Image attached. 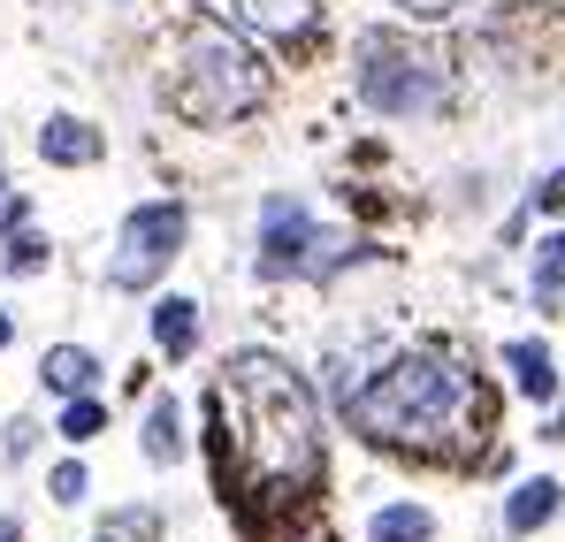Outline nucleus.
<instances>
[{
	"label": "nucleus",
	"instance_id": "obj_10",
	"mask_svg": "<svg viewBox=\"0 0 565 542\" xmlns=\"http://www.w3.org/2000/svg\"><path fill=\"white\" fill-rule=\"evenodd\" d=\"M93 374H99V360L85 352V344H54L46 366H39V382H46V390H62V397H85V390H93Z\"/></svg>",
	"mask_w": 565,
	"mask_h": 542
},
{
	"label": "nucleus",
	"instance_id": "obj_19",
	"mask_svg": "<svg viewBox=\"0 0 565 542\" xmlns=\"http://www.w3.org/2000/svg\"><path fill=\"white\" fill-rule=\"evenodd\" d=\"M85 489H93V481H85V466H77V458H70V466H54V504H77Z\"/></svg>",
	"mask_w": 565,
	"mask_h": 542
},
{
	"label": "nucleus",
	"instance_id": "obj_21",
	"mask_svg": "<svg viewBox=\"0 0 565 542\" xmlns=\"http://www.w3.org/2000/svg\"><path fill=\"white\" fill-rule=\"evenodd\" d=\"M535 206H543V214H565V169H558V177H543V191H535Z\"/></svg>",
	"mask_w": 565,
	"mask_h": 542
},
{
	"label": "nucleus",
	"instance_id": "obj_24",
	"mask_svg": "<svg viewBox=\"0 0 565 542\" xmlns=\"http://www.w3.org/2000/svg\"><path fill=\"white\" fill-rule=\"evenodd\" d=\"M551 436H558V444H565V421H558V428H551Z\"/></svg>",
	"mask_w": 565,
	"mask_h": 542
},
{
	"label": "nucleus",
	"instance_id": "obj_1",
	"mask_svg": "<svg viewBox=\"0 0 565 542\" xmlns=\"http://www.w3.org/2000/svg\"><path fill=\"white\" fill-rule=\"evenodd\" d=\"M206 466L214 497L253 542L306 528L321 497V405L276 352H237L206 390Z\"/></svg>",
	"mask_w": 565,
	"mask_h": 542
},
{
	"label": "nucleus",
	"instance_id": "obj_15",
	"mask_svg": "<svg viewBox=\"0 0 565 542\" xmlns=\"http://www.w3.org/2000/svg\"><path fill=\"white\" fill-rule=\"evenodd\" d=\"M535 298H543V306H558V298H565V230L535 245Z\"/></svg>",
	"mask_w": 565,
	"mask_h": 542
},
{
	"label": "nucleus",
	"instance_id": "obj_2",
	"mask_svg": "<svg viewBox=\"0 0 565 542\" xmlns=\"http://www.w3.org/2000/svg\"><path fill=\"white\" fill-rule=\"evenodd\" d=\"M481 413H489L481 382L444 344H420V352L390 360L352 397V428L375 451H405V458H459L481 436Z\"/></svg>",
	"mask_w": 565,
	"mask_h": 542
},
{
	"label": "nucleus",
	"instance_id": "obj_7",
	"mask_svg": "<svg viewBox=\"0 0 565 542\" xmlns=\"http://www.w3.org/2000/svg\"><path fill=\"white\" fill-rule=\"evenodd\" d=\"M237 8H245V23L260 39H282V46H306L313 15H321V0H237Z\"/></svg>",
	"mask_w": 565,
	"mask_h": 542
},
{
	"label": "nucleus",
	"instance_id": "obj_23",
	"mask_svg": "<svg viewBox=\"0 0 565 542\" xmlns=\"http://www.w3.org/2000/svg\"><path fill=\"white\" fill-rule=\"evenodd\" d=\"M8 337H15V321H8V313H0V344H8Z\"/></svg>",
	"mask_w": 565,
	"mask_h": 542
},
{
	"label": "nucleus",
	"instance_id": "obj_20",
	"mask_svg": "<svg viewBox=\"0 0 565 542\" xmlns=\"http://www.w3.org/2000/svg\"><path fill=\"white\" fill-rule=\"evenodd\" d=\"M413 23H444V15H459V0H397Z\"/></svg>",
	"mask_w": 565,
	"mask_h": 542
},
{
	"label": "nucleus",
	"instance_id": "obj_18",
	"mask_svg": "<svg viewBox=\"0 0 565 542\" xmlns=\"http://www.w3.org/2000/svg\"><path fill=\"white\" fill-rule=\"evenodd\" d=\"M99 421H107V413H99V397H70V405H62V436H70V444L99 436Z\"/></svg>",
	"mask_w": 565,
	"mask_h": 542
},
{
	"label": "nucleus",
	"instance_id": "obj_13",
	"mask_svg": "<svg viewBox=\"0 0 565 542\" xmlns=\"http://www.w3.org/2000/svg\"><path fill=\"white\" fill-rule=\"evenodd\" d=\"M146 458L153 466H177L184 458V421H177L169 397H153V413H146Z\"/></svg>",
	"mask_w": 565,
	"mask_h": 542
},
{
	"label": "nucleus",
	"instance_id": "obj_25",
	"mask_svg": "<svg viewBox=\"0 0 565 542\" xmlns=\"http://www.w3.org/2000/svg\"><path fill=\"white\" fill-rule=\"evenodd\" d=\"M0 206H8V199H0Z\"/></svg>",
	"mask_w": 565,
	"mask_h": 542
},
{
	"label": "nucleus",
	"instance_id": "obj_17",
	"mask_svg": "<svg viewBox=\"0 0 565 542\" xmlns=\"http://www.w3.org/2000/svg\"><path fill=\"white\" fill-rule=\"evenodd\" d=\"M99 542H161V512H115Z\"/></svg>",
	"mask_w": 565,
	"mask_h": 542
},
{
	"label": "nucleus",
	"instance_id": "obj_16",
	"mask_svg": "<svg viewBox=\"0 0 565 542\" xmlns=\"http://www.w3.org/2000/svg\"><path fill=\"white\" fill-rule=\"evenodd\" d=\"M0 268H8V275H39V268H46V237H31V230H8V253H0Z\"/></svg>",
	"mask_w": 565,
	"mask_h": 542
},
{
	"label": "nucleus",
	"instance_id": "obj_4",
	"mask_svg": "<svg viewBox=\"0 0 565 542\" xmlns=\"http://www.w3.org/2000/svg\"><path fill=\"white\" fill-rule=\"evenodd\" d=\"M444 92H451V77L436 54H420L405 39H360V99L375 115H436Z\"/></svg>",
	"mask_w": 565,
	"mask_h": 542
},
{
	"label": "nucleus",
	"instance_id": "obj_11",
	"mask_svg": "<svg viewBox=\"0 0 565 542\" xmlns=\"http://www.w3.org/2000/svg\"><path fill=\"white\" fill-rule=\"evenodd\" d=\"M558 497H565L558 481H520V489H512V504H504V528H512V535H535V528L558 512Z\"/></svg>",
	"mask_w": 565,
	"mask_h": 542
},
{
	"label": "nucleus",
	"instance_id": "obj_9",
	"mask_svg": "<svg viewBox=\"0 0 565 542\" xmlns=\"http://www.w3.org/2000/svg\"><path fill=\"white\" fill-rule=\"evenodd\" d=\"M153 344H161L169 360H191V352H199V306H191V298H161V306H153Z\"/></svg>",
	"mask_w": 565,
	"mask_h": 542
},
{
	"label": "nucleus",
	"instance_id": "obj_3",
	"mask_svg": "<svg viewBox=\"0 0 565 542\" xmlns=\"http://www.w3.org/2000/svg\"><path fill=\"white\" fill-rule=\"evenodd\" d=\"M260 92H268L260 54L237 31H222V23H199L184 62H177V77H169V107L184 123H245L260 107Z\"/></svg>",
	"mask_w": 565,
	"mask_h": 542
},
{
	"label": "nucleus",
	"instance_id": "obj_14",
	"mask_svg": "<svg viewBox=\"0 0 565 542\" xmlns=\"http://www.w3.org/2000/svg\"><path fill=\"white\" fill-rule=\"evenodd\" d=\"M367 535H375V542H428V535H436V520H428L420 504H390V512H375Z\"/></svg>",
	"mask_w": 565,
	"mask_h": 542
},
{
	"label": "nucleus",
	"instance_id": "obj_12",
	"mask_svg": "<svg viewBox=\"0 0 565 542\" xmlns=\"http://www.w3.org/2000/svg\"><path fill=\"white\" fill-rule=\"evenodd\" d=\"M504 360H512V382H520V397H551V390H558V374H551V352H543L535 337H520Z\"/></svg>",
	"mask_w": 565,
	"mask_h": 542
},
{
	"label": "nucleus",
	"instance_id": "obj_8",
	"mask_svg": "<svg viewBox=\"0 0 565 542\" xmlns=\"http://www.w3.org/2000/svg\"><path fill=\"white\" fill-rule=\"evenodd\" d=\"M39 153H46L54 169H85V161H99V130L77 123V115H54V123L39 130Z\"/></svg>",
	"mask_w": 565,
	"mask_h": 542
},
{
	"label": "nucleus",
	"instance_id": "obj_5",
	"mask_svg": "<svg viewBox=\"0 0 565 542\" xmlns=\"http://www.w3.org/2000/svg\"><path fill=\"white\" fill-rule=\"evenodd\" d=\"M184 253V206L177 199H161V206H138L130 222H122V253H115V290H146V283H161V268Z\"/></svg>",
	"mask_w": 565,
	"mask_h": 542
},
{
	"label": "nucleus",
	"instance_id": "obj_22",
	"mask_svg": "<svg viewBox=\"0 0 565 542\" xmlns=\"http://www.w3.org/2000/svg\"><path fill=\"white\" fill-rule=\"evenodd\" d=\"M0 542H23V528H15V520H0Z\"/></svg>",
	"mask_w": 565,
	"mask_h": 542
},
{
	"label": "nucleus",
	"instance_id": "obj_6",
	"mask_svg": "<svg viewBox=\"0 0 565 542\" xmlns=\"http://www.w3.org/2000/svg\"><path fill=\"white\" fill-rule=\"evenodd\" d=\"M321 230H313V214L298 206V199H276L268 206V222H260V275L268 283H282V275H321Z\"/></svg>",
	"mask_w": 565,
	"mask_h": 542
}]
</instances>
